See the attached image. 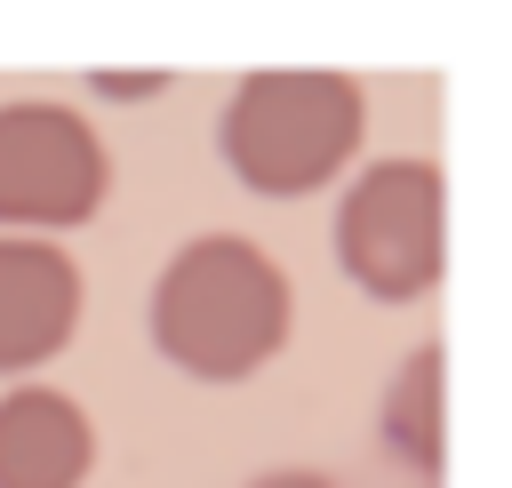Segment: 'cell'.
<instances>
[{"label":"cell","instance_id":"52a82bcc","mask_svg":"<svg viewBox=\"0 0 512 488\" xmlns=\"http://www.w3.org/2000/svg\"><path fill=\"white\" fill-rule=\"evenodd\" d=\"M376 432H384V448H392L416 480L440 472V448H448V424H440V344H416V352L400 360V376H392L384 400H376Z\"/></svg>","mask_w":512,"mask_h":488},{"label":"cell","instance_id":"277c9868","mask_svg":"<svg viewBox=\"0 0 512 488\" xmlns=\"http://www.w3.org/2000/svg\"><path fill=\"white\" fill-rule=\"evenodd\" d=\"M112 160L72 104H0V232L48 240L104 208Z\"/></svg>","mask_w":512,"mask_h":488},{"label":"cell","instance_id":"9c48e42d","mask_svg":"<svg viewBox=\"0 0 512 488\" xmlns=\"http://www.w3.org/2000/svg\"><path fill=\"white\" fill-rule=\"evenodd\" d=\"M248 488H336L328 472H312V464H272V472H256Z\"/></svg>","mask_w":512,"mask_h":488},{"label":"cell","instance_id":"5b68a950","mask_svg":"<svg viewBox=\"0 0 512 488\" xmlns=\"http://www.w3.org/2000/svg\"><path fill=\"white\" fill-rule=\"evenodd\" d=\"M80 328V264L56 240L0 232V368H40Z\"/></svg>","mask_w":512,"mask_h":488},{"label":"cell","instance_id":"ba28073f","mask_svg":"<svg viewBox=\"0 0 512 488\" xmlns=\"http://www.w3.org/2000/svg\"><path fill=\"white\" fill-rule=\"evenodd\" d=\"M88 88H104V96H152V88H168V72H88Z\"/></svg>","mask_w":512,"mask_h":488},{"label":"cell","instance_id":"6da1fadb","mask_svg":"<svg viewBox=\"0 0 512 488\" xmlns=\"http://www.w3.org/2000/svg\"><path fill=\"white\" fill-rule=\"evenodd\" d=\"M288 272L240 232H192L152 280V344L200 376L240 384L288 344Z\"/></svg>","mask_w":512,"mask_h":488},{"label":"cell","instance_id":"8992f818","mask_svg":"<svg viewBox=\"0 0 512 488\" xmlns=\"http://www.w3.org/2000/svg\"><path fill=\"white\" fill-rule=\"evenodd\" d=\"M96 464V424L56 384L0 392V488H80Z\"/></svg>","mask_w":512,"mask_h":488},{"label":"cell","instance_id":"3957f363","mask_svg":"<svg viewBox=\"0 0 512 488\" xmlns=\"http://www.w3.org/2000/svg\"><path fill=\"white\" fill-rule=\"evenodd\" d=\"M336 256L376 304H408L448 264V184L432 160L400 152L352 176L336 200Z\"/></svg>","mask_w":512,"mask_h":488},{"label":"cell","instance_id":"7a4b0ae2","mask_svg":"<svg viewBox=\"0 0 512 488\" xmlns=\"http://www.w3.org/2000/svg\"><path fill=\"white\" fill-rule=\"evenodd\" d=\"M360 128H368V104H360L352 72L264 64L232 88V104L216 120V144H224V160L248 192L296 200V192H320L360 152Z\"/></svg>","mask_w":512,"mask_h":488}]
</instances>
